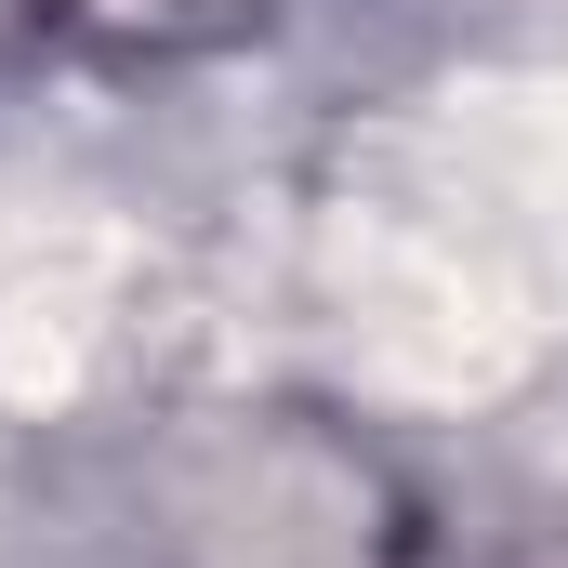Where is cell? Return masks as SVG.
<instances>
[{
	"label": "cell",
	"instance_id": "cell-1",
	"mask_svg": "<svg viewBox=\"0 0 568 568\" xmlns=\"http://www.w3.org/2000/svg\"><path fill=\"white\" fill-rule=\"evenodd\" d=\"M145 556L159 568H384L397 463L317 410H185L145 436Z\"/></svg>",
	"mask_w": 568,
	"mask_h": 568
},
{
	"label": "cell",
	"instance_id": "cell-2",
	"mask_svg": "<svg viewBox=\"0 0 568 568\" xmlns=\"http://www.w3.org/2000/svg\"><path fill=\"white\" fill-rule=\"evenodd\" d=\"M384 568H568V489L503 463H397Z\"/></svg>",
	"mask_w": 568,
	"mask_h": 568
},
{
	"label": "cell",
	"instance_id": "cell-3",
	"mask_svg": "<svg viewBox=\"0 0 568 568\" xmlns=\"http://www.w3.org/2000/svg\"><path fill=\"white\" fill-rule=\"evenodd\" d=\"M53 53L120 67V80H172V67H225L278 27V0H40Z\"/></svg>",
	"mask_w": 568,
	"mask_h": 568
},
{
	"label": "cell",
	"instance_id": "cell-4",
	"mask_svg": "<svg viewBox=\"0 0 568 568\" xmlns=\"http://www.w3.org/2000/svg\"><path fill=\"white\" fill-rule=\"evenodd\" d=\"M27 53H53V13H40V0H0V80H13Z\"/></svg>",
	"mask_w": 568,
	"mask_h": 568
}]
</instances>
